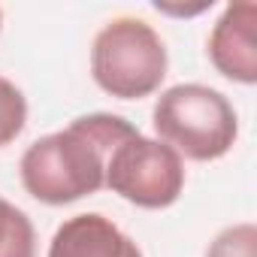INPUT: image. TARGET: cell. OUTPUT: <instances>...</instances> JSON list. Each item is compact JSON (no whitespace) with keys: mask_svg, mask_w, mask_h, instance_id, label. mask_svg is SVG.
Here are the masks:
<instances>
[{"mask_svg":"<svg viewBox=\"0 0 257 257\" xmlns=\"http://www.w3.org/2000/svg\"><path fill=\"white\" fill-rule=\"evenodd\" d=\"M137 127L109 112L73 118L64 131L40 137L22 155V185L46 206H67L106 188V161Z\"/></svg>","mask_w":257,"mask_h":257,"instance_id":"cell-1","label":"cell"},{"mask_svg":"<svg viewBox=\"0 0 257 257\" xmlns=\"http://www.w3.org/2000/svg\"><path fill=\"white\" fill-rule=\"evenodd\" d=\"M152 124L164 146L188 161H218L239 137V118L233 103L200 82H185L167 88L152 112Z\"/></svg>","mask_w":257,"mask_h":257,"instance_id":"cell-2","label":"cell"},{"mask_svg":"<svg viewBox=\"0 0 257 257\" xmlns=\"http://www.w3.org/2000/svg\"><path fill=\"white\" fill-rule=\"evenodd\" d=\"M167 64L161 34L149 22L131 16L103 25L91 46V76L100 91L118 100H143L155 94L167 76Z\"/></svg>","mask_w":257,"mask_h":257,"instance_id":"cell-3","label":"cell"},{"mask_svg":"<svg viewBox=\"0 0 257 257\" xmlns=\"http://www.w3.org/2000/svg\"><path fill=\"white\" fill-rule=\"evenodd\" d=\"M106 188L140 209H167L185 191V161L140 131L118 143L106 161Z\"/></svg>","mask_w":257,"mask_h":257,"instance_id":"cell-4","label":"cell"},{"mask_svg":"<svg viewBox=\"0 0 257 257\" xmlns=\"http://www.w3.org/2000/svg\"><path fill=\"white\" fill-rule=\"evenodd\" d=\"M209 61L221 76L239 85L257 82V4H230L209 34Z\"/></svg>","mask_w":257,"mask_h":257,"instance_id":"cell-5","label":"cell"},{"mask_svg":"<svg viewBox=\"0 0 257 257\" xmlns=\"http://www.w3.org/2000/svg\"><path fill=\"white\" fill-rule=\"evenodd\" d=\"M49 257H143V251L109 218L88 212L67 218L55 230L49 242Z\"/></svg>","mask_w":257,"mask_h":257,"instance_id":"cell-6","label":"cell"},{"mask_svg":"<svg viewBox=\"0 0 257 257\" xmlns=\"http://www.w3.org/2000/svg\"><path fill=\"white\" fill-rule=\"evenodd\" d=\"M0 257H37V230L31 218L0 197Z\"/></svg>","mask_w":257,"mask_h":257,"instance_id":"cell-7","label":"cell"},{"mask_svg":"<svg viewBox=\"0 0 257 257\" xmlns=\"http://www.w3.org/2000/svg\"><path fill=\"white\" fill-rule=\"evenodd\" d=\"M28 124V100L16 82L0 76V149L10 146Z\"/></svg>","mask_w":257,"mask_h":257,"instance_id":"cell-8","label":"cell"},{"mask_svg":"<svg viewBox=\"0 0 257 257\" xmlns=\"http://www.w3.org/2000/svg\"><path fill=\"white\" fill-rule=\"evenodd\" d=\"M206 257H257V227L251 221H242L221 230L212 239Z\"/></svg>","mask_w":257,"mask_h":257,"instance_id":"cell-9","label":"cell"},{"mask_svg":"<svg viewBox=\"0 0 257 257\" xmlns=\"http://www.w3.org/2000/svg\"><path fill=\"white\" fill-rule=\"evenodd\" d=\"M0 28H4V13H0Z\"/></svg>","mask_w":257,"mask_h":257,"instance_id":"cell-10","label":"cell"}]
</instances>
